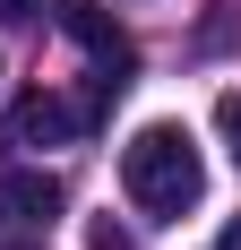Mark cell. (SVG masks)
<instances>
[{"label":"cell","mask_w":241,"mask_h":250,"mask_svg":"<svg viewBox=\"0 0 241 250\" xmlns=\"http://www.w3.org/2000/svg\"><path fill=\"white\" fill-rule=\"evenodd\" d=\"M52 216H60V181L35 164H9L0 173V225H52Z\"/></svg>","instance_id":"3"},{"label":"cell","mask_w":241,"mask_h":250,"mask_svg":"<svg viewBox=\"0 0 241 250\" xmlns=\"http://www.w3.org/2000/svg\"><path fill=\"white\" fill-rule=\"evenodd\" d=\"M18 250H43V242H18Z\"/></svg>","instance_id":"9"},{"label":"cell","mask_w":241,"mask_h":250,"mask_svg":"<svg viewBox=\"0 0 241 250\" xmlns=\"http://www.w3.org/2000/svg\"><path fill=\"white\" fill-rule=\"evenodd\" d=\"M69 35H78L86 52H95V69H120V78L138 69V52H129V35H120V26L103 18L95 0H78V9H69Z\"/></svg>","instance_id":"4"},{"label":"cell","mask_w":241,"mask_h":250,"mask_svg":"<svg viewBox=\"0 0 241 250\" xmlns=\"http://www.w3.org/2000/svg\"><path fill=\"white\" fill-rule=\"evenodd\" d=\"M60 138H78V104H60L52 86H26L9 104V147H60Z\"/></svg>","instance_id":"2"},{"label":"cell","mask_w":241,"mask_h":250,"mask_svg":"<svg viewBox=\"0 0 241 250\" xmlns=\"http://www.w3.org/2000/svg\"><path fill=\"white\" fill-rule=\"evenodd\" d=\"M86 242H95V250H129V225H112V216H95V225H86Z\"/></svg>","instance_id":"6"},{"label":"cell","mask_w":241,"mask_h":250,"mask_svg":"<svg viewBox=\"0 0 241 250\" xmlns=\"http://www.w3.org/2000/svg\"><path fill=\"white\" fill-rule=\"evenodd\" d=\"M207 250H241V216H233V225H224V233H216Z\"/></svg>","instance_id":"8"},{"label":"cell","mask_w":241,"mask_h":250,"mask_svg":"<svg viewBox=\"0 0 241 250\" xmlns=\"http://www.w3.org/2000/svg\"><path fill=\"white\" fill-rule=\"evenodd\" d=\"M35 9H43V0H0V26H26Z\"/></svg>","instance_id":"7"},{"label":"cell","mask_w":241,"mask_h":250,"mask_svg":"<svg viewBox=\"0 0 241 250\" xmlns=\"http://www.w3.org/2000/svg\"><path fill=\"white\" fill-rule=\"evenodd\" d=\"M120 190L146 207V216H190L207 199V164H198V138L181 121H146L129 147H120Z\"/></svg>","instance_id":"1"},{"label":"cell","mask_w":241,"mask_h":250,"mask_svg":"<svg viewBox=\"0 0 241 250\" xmlns=\"http://www.w3.org/2000/svg\"><path fill=\"white\" fill-rule=\"evenodd\" d=\"M216 138H224V155L241 164V86H224V95H216Z\"/></svg>","instance_id":"5"}]
</instances>
